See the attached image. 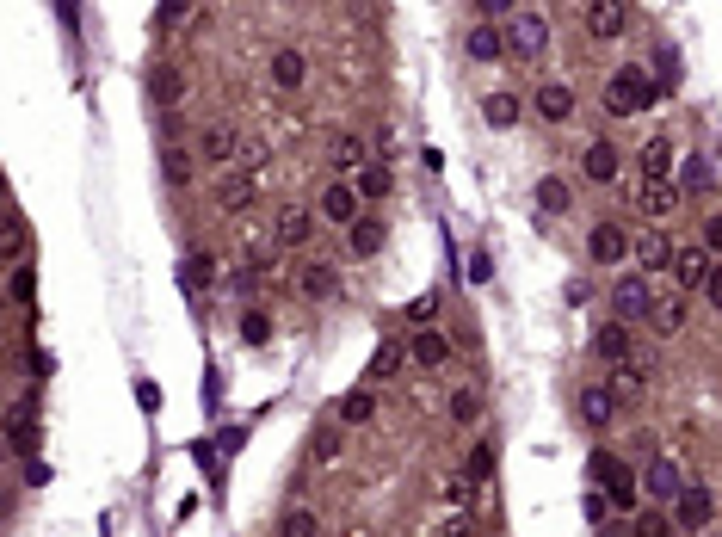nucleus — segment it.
Returning a JSON list of instances; mask_svg holds the SVG:
<instances>
[{
  "mask_svg": "<svg viewBox=\"0 0 722 537\" xmlns=\"http://www.w3.org/2000/svg\"><path fill=\"white\" fill-rule=\"evenodd\" d=\"M309 451H315V463H334V457H340V433H334V426H321Z\"/></svg>",
  "mask_w": 722,
  "mask_h": 537,
  "instance_id": "obj_45",
  "label": "nucleus"
},
{
  "mask_svg": "<svg viewBox=\"0 0 722 537\" xmlns=\"http://www.w3.org/2000/svg\"><path fill=\"white\" fill-rule=\"evenodd\" d=\"M587 254H593L599 266H624V260H630V229H624V223H611V217H605V223H593Z\"/></svg>",
  "mask_w": 722,
  "mask_h": 537,
  "instance_id": "obj_7",
  "label": "nucleus"
},
{
  "mask_svg": "<svg viewBox=\"0 0 722 537\" xmlns=\"http://www.w3.org/2000/svg\"><path fill=\"white\" fill-rule=\"evenodd\" d=\"M451 420L457 426H476L482 420V396H476V389H451Z\"/></svg>",
  "mask_w": 722,
  "mask_h": 537,
  "instance_id": "obj_35",
  "label": "nucleus"
},
{
  "mask_svg": "<svg viewBox=\"0 0 722 537\" xmlns=\"http://www.w3.org/2000/svg\"><path fill=\"white\" fill-rule=\"evenodd\" d=\"M235 155H241V130H235V124H210V130H204V161L229 167Z\"/></svg>",
  "mask_w": 722,
  "mask_h": 537,
  "instance_id": "obj_23",
  "label": "nucleus"
},
{
  "mask_svg": "<svg viewBox=\"0 0 722 537\" xmlns=\"http://www.w3.org/2000/svg\"><path fill=\"white\" fill-rule=\"evenodd\" d=\"M7 297H13V303H31V297H38V266H13Z\"/></svg>",
  "mask_w": 722,
  "mask_h": 537,
  "instance_id": "obj_39",
  "label": "nucleus"
},
{
  "mask_svg": "<svg viewBox=\"0 0 722 537\" xmlns=\"http://www.w3.org/2000/svg\"><path fill=\"white\" fill-rule=\"evenodd\" d=\"M383 254V217H358L352 223V260H371Z\"/></svg>",
  "mask_w": 722,
  "mask_h": 537,
  "instance_id": "obj_30",
  "label": "nucleus"
},
{
  "mask_svg": "<svg viewBox=\"0 0 722 537\" xmlns=\"http://www.w3.org/2000/svg\"><path fill=\"white\" fill-rule=\"evenodd\" d=\"M334 167L358 173V167H365V142H358V136H334Z\"/></svg>",
  "mask_w": 722,
  "mask_h": 537,
  "instance_id": "obj_36",
  "label": "nucleus"
},
{
  "mask_svg": "<svg viewBox=\"0 0 722 537\" xmlns=\"http://www.w3.org/2000/svg\"><path fill=\"white\" fill-rule=\"evenodd\" d=\"M463 50H469V62H500V25H469V38H463Z\"/></svg>",
  "mask_w": 722,
  "mask_h": 537,
  "instance_id": "obj_28",
  "label": "nucleus"
},
{
  "mask_svg": "<svg viewBox=\"0 0 722 537\" xmlns=\"http://www.w3.org/2000/svg\"><path fill=\"white\" fill-rule=\"evenodd\" d=\"M648 500H661V507H673V494L685 488V470L673 457H648V470H642V482H636Z\"/></svg>",
  "mask_w": 722,
  "mask_h": 537,
  "instance_id": "obj_8",
  "label": "nucleus"
},
{
  "mask_svg": "<svg viewBox=\"0 0 722 537\" xmlns=\"http://www.w3.org/2000/svg\"><path fill=\"white\" fill-rule=\"evenodd\" d=\"M636 217H648V229H661L667 217H679V192L673 186H636Z\"/></svg>",
  "mask_w": 722,
  "mask_h": 537,
  "instance_id": "obj_15",
  "label": "nucleus"
},
{
  "mask_svg": "<svg viewBox=\"0 0 722 537\" xmlns=\"http://www.w3.org/2000/svg\"><path fill=\"white\" fill-rule=\"evenodd\" d=\"M488 124H494V130L519 124V99H513V93H488Z\"/></svg>",
  "mask_w": 722,
  "mask_h": 537,
  "instance_id": "obj_37",
  "label": "nucleus"
},
{
  "mask_svg": "<svg viewBox=\"0 0 722 537\" xmlns=\"http://www.w3.org/2000/svg\"><path fill=\"white\" fill-rule=\"evenodd\" d=\"M340 420H346V426H371V420H377V389H371V383H358L352 396L340 402Z\"/></svg>",
  "mask_w": 722,
  "mask_h": 537,
  "instance_id": "obj_29",
  "label": "nucleus"
},
{
  "mask_svg": "<svg viewBox=\"0 0 722 537\" xmlns=\"http://www.w3.org/2000/svg\"><path fill=\"white\" fill-rule=\"evenodd\" d=\"M679 531H704L710 519H716V494L704 488V482H685L679 494H673V513H667Z\"/></svg>",
  "mask_w": 722,
  "mask_h": 537,
  "instance_id": "obj_4",
  "label": "nucleus"
},
{
  "mask_svg": "<svg viewBox=\"0 0 722 537\" xmlns=\"http://www.w3.org/2000/svg\"><path fill=\"white\" fill-rule=\"evenodd\" d=\"M149 99L161 105V112H173V105H186V68H173V62H155V68H149Z\"/></svg>",
  "mask_w": 722,
  "mask_h": 537,
  "instance_id": "obj_12",
  "label": "nucleus"
},
{
  "mask_svg": "<svg viewBox=\"0 0 722 537\" xmlns=\"http://www.w3.org/2000/svg\"><path fill=\"white\" fill-rule=\"evenodd\" d=\"M216 198H223V210H247L254 204V167H229L216 179Z\"/></svg>",
  "mask_w": 722,
  "mask_h": 537,
  "instance_id": "obj_21",
  "label": "nucleus"
},
{
  "mask_svg": "<svg viewBox=\"0 0 722 537\" xmlns=\"http://www.w3.org/2000/svg\"><path fill=\"white\" fill-rule=\"evenodd\" d=\"M531 105H537V118H550V124H568V118H574V87H568V81H544Z\"/></svg>",
  "mask_w": 722,
  "mask_h": 537,
  "instance_id": "obj_17",
  "label": "nucleus"
},
{
  "mask_svg": "<svg viewBox=\"0 0 722 537\" xmlns=\"http://www.w3.org/2000/svg\"><path fill=\"white\" fill-rule=\"evenodd\" d=\"M161 167H167V186H192V155L167 149V155H161Z\"/></svg>",
  "mask_w": 722,
  "mask_h": 537,
  "instance_id": "obj_44",
  "label": "nucleus"
},
{
  "mask_svg": "<svg viewBox=\"0 0 722 537\" xmlns=\"http://www.w3.org/2000/svg\"><path fill=\"white\" fill-rule=\"evenodd\" d=\"M648 303H655V284H648L642 272H618V284H611V309H618V328L642 321Z\"/></svg>",
  "mask_w": 722,
  "mask_h": 537,
  "instance_id": "obj_3",
  "label": "nucleus"
},
{
  "mask_svg": "<svg viewBox=\"0 0 722 537\" xmlns=\"http://www.w3.org/2000/svg\"><path fill=\"white\" fill-rule=\"evenodd\" d=\"M297 284H303V297H309V303H328V297L340 291V278H334V266H321V260H309Z\"/></svg>",
  "mask_w": 722,
  "mask_h": 537,
  "instance_id": "obj_27",
  "label": "nucleus"
},
{
  "mask_svg": "<svg viewBox=\"0 0 722 537\" xmlns=\"http://www.w3.org/2000/svg\"><path fill=\"white\" fill-rule=\"evenodd\" d=\"M192 19V7H179V0H167V7H161V25H186Z\"/></svg>",
  "mask_w": 722,
  "mask_h": 537,
  "instance_id": "obj_47",
  "label": "nucleus"
},
{
  "mask_svg": "<svg viewBox=\"0 0 722 537\" xmlns=\"http://www.w3.org/2000/svg\"><path fill=\"white\" fill-rule=\"evenodd\" d=\"M315 235V217H309V210H284V217H278V241L284 247H303Z\"/></svg>",
  "mask_w": 722,
  "mask_h": 537,
  "instance_id": "obj_32",
  "label": "nucleus"
},
{
  "mask_svg": "<svg viewBox=\"0 0 722 537\" xmlns=\"http://www.w3.org/2000/svg\"><path fill=\"white\" fill-rule=\"evenodd\" d=\"M679 192L710 198V192H716V155H692V161H679Z\"/></svg>",
  "mask_w": 722,
  "mask_h": 537,
  "instance_id": "obj_20",
  "label": "nucleus"
},
{
  "mask_svg": "<svg viewBox=\"0 0 722 537\" xmlns=\"http://www.w3.org/2000/svg\"><path fill=\"white\" fill-rule=\"evenodd\" d=\"M210 278H216V260H210V254H192L186 266H179V284H192V291H204Z\"/></svg>",
  "mask_w": 722,
  "mask_h": 537,
  "instance_id": "obj_38",
  "label": "nucleus"
},
{
  "mask_svg": "<svg viewBox=\"0 0 722 537\" xmlns=\"http://www.w3.org/2000/svg\"><path fill=\"white\" fill-rule=\"evenodd\" d=\"M303 75H309V68H303V56H297V50H278V56H272V87L297 93V87H303Z\"/></svg>",
  "mask_w": 722,
  "mask_h": 537,
  "instance_id": "obj_31",
  "label": "nucleus"
},
{
  "mask_svg": "<svg viewBox=\"0 0 722 537\" xmlns=\"http://www.w3.org/2000/svg\"><path fill=\"white\" fill-rule=\"evenodd\" d=\"M574 408H581V420L593 426V433H605L611 420H618V402H611L605 383H581V396H574Z\"/></svg>",
  "mask_w": 722,
  "mask_h": 537,
  "instance_id": "obj_13",
  "label": "nucleus"
},
{
  "mask_svg": "<svg viewBox=\"0 0 722 537\" xmlns=\"http://www.w3.org/2000/svg\"><path fill=\"white\" fill-rule=\"evenodd\" d=\"M315 531H321V525H315V513H309V507H291V513L278 519V537H315Z\"/></svg>",
  "mask_w": 722,
  "mask_h": 537,
  "instance_id": "obj_40",
  "label": "nucleus"
},
{
  "mask_svg": "<svg viewBox=\"0 0 722 537\" xmlns=\"http://www.w3.org/2000/svg\"><path fill=\"white\" fill-rule=\"evenodd\" d=\"M673 142L667 136H648L642 149H636V173H642V186H667V173H673Z\"/></svg>",
  "mask_w": 722,
  "mask_h": 537,
  "instance_id": "obj_9",
  "label": "nucleus"
},
{
  "mask_svg": "<svg viewBox=\"0 0 722 537\" xmlns=\"http://www.w3.org/2000/svg\"><path fill=\"white\" fill-rule=\"evenodd\" d=\"M432 315H439V291H432V297H420V303L408 309V321H414V328H432Z\"/></svg>",
  "mask_w": 722,
  "mask_h": 537,
  "instance_id": "obj_46",
  "label": "nucleus"
},
{
  "mask_svg": "<svg viewBox=\"0 0 722 537\" xmlns=\"http://www.w3.org/2000/svg\"><path fill=\"white\" fill-rule=\"evenodd\" d=\"M408 358H414L420 371H445V365H451V340H445L439 328H420L414 346H408Z\"/></svg>",
  "mask_w": 722,
  "mask_h": 537,
  "instance_id": "obj_16",
  "label": "nucleus"
},
{
  "mask_svg": "<svg viewBox=\"0 0 722 537\" xmlns=\"http://www.w3.org/2000/svg\"><path fill=\"white\" fill-rule=\"evenodd\" d=\"M581 167H587V179H593V186H611V179H618V167H624V155L611 149V142H587Z\"/></svg>",
  "mask_w": 722,
  "mask_h": 537,
  "instance_id": "obj_22",
  "label": "nucleus"
},
{
  "mask_svg": "<svg viewBox=\"0 0 722 537\" xmlns=\"http://www.w3.org/2000/svg\"><path fill=\"white\" fill-rule=\"evenodd\" d=\"M488 476H494V445L482 439L476 451H469V457H463V482H469V488H482Z\"/></svg>",
  "mask_w": 722,
  "mask_h": 537,
  "instance_id": "obj_33",
  "label": "nucleus"
},
{
  "mask_svg": "<svg viewBox=\"0 0 722 537\" xmlns=\"http://www.w3.org/2000/svg\"><path fill=\"white\" fill-rule=\"evenodd\" d=\"M241 340H247V346H266V340H272V321H266V309H247V321H241Z\"/></svg>",
  "mask_w": 722,
  "mask_h": 537,
  "instance_id": "obj_42",
  "label": "nucleus"
},
{
  "mask_svg": "<svg viewBox=\"0 0 722 537\" xmlns=\"http://www.w3.org/2000/svg\"><path fill=\"white\" fill-rule=\"evenodd\" d=\"M630 260H636L642 278L667 272V260H673V235H667V229H636V235H630Z\"/></svg>",
  "mask_w": 722,
  "mask_h": 537,
  "instance_id": "obj_6",
  "label": "nucleus"
},
{
  "mask_svg": "<svg viewBox=\"0 0 722 537\" xmlns=\"http://www.w3.org/2000/svg\"><path fill=\"white\" fill-rule=\"evenodd\" d=\"M402 371H408V346H402V340H383V346L371 352V365H365L371 383H395Z\"/></svg>",
  "mask_w": 722,
  "mask_h": 537,
  "instance_id": "obj_19",
  "label": "nucleus"
},
{
  "mask_svg": "<svg viewBox=\"0 0 722 537\" xmlns=\"http://www.w3.org/2000/svg\"><path fill=\"white\" fill-rule=\"evenodd\" d=\"M25 247H31L25 217L19 210H0V260H25Z\"/></svg>",
  "mask_w": 722,
  "mask_h": 537,
  "instance_id": "obj_25",
  "label": "nucleus"
},
{
  "mask_svg": "<svg viewBox=\"0 0 722 537\" xmlns=\"http://www.w3.org/2000/svg\"><path fill=\"white\" fill-rule=\"evenodd\" d=\"M581 519H587L593 531H599V525H611V507H605V494H599V488H587V494H581Z\"/></svg>",
  "mask_w": 722,
  "mask_h": 537,
  "instance_id": "obj_43",
  "label": "nucleus"
},
{
  "mask_svg": "<svg viewBox=\"0 0 722 537\" xmlns=\"http://www.w3.org/2000/svg\"><path fill=\"white\" fill-rule=\"evenodd\" d=\"M581 19L593 38H624L630 31V7H618V0H593V7H581Z\"/></svg>",
  "mask_w": 722,
  "mask_h": 537,
  "instance_id": "obj_14",
  "label": "nucleus"
},
{
  "mask_svg": "<svg viewBox=\"0 0 722 537\" xmlns=\"http://www.w3.org/2000/svg\"><path fill=\"white\" fill-rule=\"evenodd\" d=\"M667 272L679 278V297H692V291H704V284L716 278V260L704 254V247H673V260H667Z\"/></svg>",
  "mask_w": 722,
  "mask_h": 537,
  "instance_id": "obj_5",
  "label": "nucleus"
},
{
  "mask_svg": "<svg viewBox=\"0 0 722 537\" xmlns=\"http://www.w3.org/2000/svg\"><path fill=\"white\" fill-rule=\"evenodd\" d=\"M550 44V19L544 13H531V7H513L507 31H500V56H513V62H537Z\"/></svg>",
  "mask_w": 722,
  "mask_h": 537,
  "instance_id": "obj_2",
  "label": "nucleus"
},
{
  "mask_svg": "<svg viewBox=\"0 0 722 537\" xmlns=\"http://www.w3.org/2000/svg\"><path fill=\"white\" fill-rule=\"evenodd\" d=\"M0 186H7V179H0Z\"/></svg>",
  "mask_w": 722,
  "mask_h": 537,
  "instance_id": "obj_49",
  "label": "nucleus"
},
{
  "mask_svg": "<svg viewBox=\"0 0 722 537\" xmlns=\"http://www.w3.org/2000/svg\"><path fill=\"white\" fill-rule=\"evenodd\" d=\"M315 217L321 223H358V192H352V179H328V192H321V204H315Z\"/></svg>",
  "mask_w": 722,
  "mask_h": 537,
  "instance_id": "obj_10",
  "label": "nucleus"
},
{
  "mask_svg": "<svg viewBox=\"0 0 722 537\" xmlns=\"http://www.w3.org/2000/svg\"><path fill=\"white\" fill-rule=\"evenodd\" d=\"M7 445L31 463V457H38V408H31V402H13L7 408Z\"/></svg>",
  "mask_w": 722,
  "mask_h": 537,
  "instance_id": "obj_11",
  "label": "nucleus"
},
{
  "mask_svg": "<svg viewBox=\"0 0 722 537\" xmlns=\"http://www.w3.org/2000/svg\"><path fill=\"white\" fill-rule=\"evenodd\" d=\"M630 537H673V519H667V513H636V519H630Z\"/></svg>",
  "mask_w": 722,
  "mask_h": 537,
  "instance_id": "obj_41",
  "label": "nucleus"
},
{
  "mask_svg": "<svg viewBox=\"0 0 722 537\" xmlns=\"http://www.w3.org/2000/svg\"><path fill=\"white\" fill-rule=\"evenodd\" d=\"M537 204H544L550 217H568V204H574V198H568V186H562V179L550 173V179H537Z\"/></svg>",
  "mask_w": 722,
  "mask_h": 537,
  "instance_id": "obj_34",
  "label": "nucleus"
},
{
  "mask_svg": "<svg viewBox=\"0 0 722 537\" xmlns=\"http://www.w3.org/2000/svg\"><path fill=\"white\" fill-rule=\"evenodd\" d=\"M389 186H395V173H389L383 161H365V167H358V179H352L358 204H365V198H389Z\"/></svg>",
  "mask_w": 722,
  "mask_h": 537,
  "instance_id": "obj_26",
  "label": "nucleus"
},
{
  "mask_svg": "<svg viewBox=\"0 0 722 537\" xmlns=\"http://www.w3.org/2000/svg\"><path fill=\"white\" fill-rule=\"evenodd\" d=\"M593 352L605 358V365H630V328H618V321H605V328L593 334Z\"/></svg>",
  "mask_w": 722,
  "mask_h": 537,
  "instance_id": "obj_24",
  "label": "nucleus"
},
{
  "mask_svg": "<svg viewBox=\"0 0 722 537\" xmlns=\"http://www.w3.org/2000/svg\"><path fill=\"white\" fill-rule=\"evenodd\" d=\"M599 537H630V519H618V525H599Z\"/></svg>",
  "mask_w": 722,
  "mask_h": 537,
  "instance_id": "obj_48",
  "label": "nucleus"
},
{
  "mask_svg": "<svg viewBox=\"0 0 722 537\" xmlns=\"http://www.w3.org/2000/svg\"><path fill=\"white\" fill-rule=\"evenodd\" d=\"M655 99H661V87H655V75H648L642 62L611 68V81H605V112H611V118H636V112H648Z\"/></svg>",
  "mask_w": 722,
  "mask_h": 537,
  "instance_id": "obj_1",
  "label": "nucleus"
},
{
  "mask_svg": "<svg viewBox=\"0 0 722 537\" xmlns=\"http://www.w3.org/2000/svg\"><path fill=\"white\" fill-rule=\"evenodd\" d=\"M685 315H692V303H685V297L673 291V297H655V303H648V315H642V321H648L655 334H679V328H685Z\"/></svg>",
  "mask_w": 722,
  "mask_h": 537,
  "instance_id": "obj_18",
  "label": "nucleus"
}]
</instances>
